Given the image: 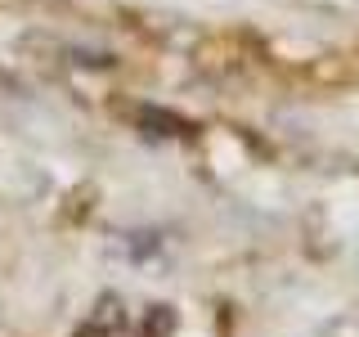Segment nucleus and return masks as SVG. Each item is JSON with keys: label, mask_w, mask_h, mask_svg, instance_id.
Masks as SVG:
<instances>
[{"label": "nucleus", "mask_w": 359, "mask_h": 337, "mask_svg": "<svg viewBox=\"0 0 359 337\" xmlns=\"http://www.w3.org/2000/svg\"><path fill=\"white\" fill-rule=\"evenodd\" d=\"M171 329H175V315L166 306H153L149 319H144V337H171Z\"/></svg>", "instance_id": "nucleus-1"}, {"label": "nucleus", "mask_w": 359, "mask_h": 337, "mask_svg": "<svg viewBox=\"0 0 359 337\" xmlns=\"http://www.w3.org/2000/svg\"><path fill=\"white\" fill-rule=\"evenodd\" d=\"M76 337H108V333H104V329H95V324H90V329H81Z\"/></svg>", "instance_id": "nucleus-2"}]
</instances>
